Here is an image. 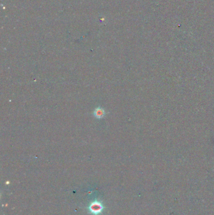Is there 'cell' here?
<instances>
[{
    "label": "cell",
    "mask_w": 214,
    "mask_h": 215,
    "mask_svg": "<svg viewBox=\"0 0 214 215\" xmlns=\"http://www.w3.org/2000/svg\"><path fill=\"white\" fill-rule=\"evenodd\" d=\"M104 209V206L101 202L95 201L91 203V204L88 207L89 212L93 215H99L100 214L103 209Z\"/></svg>",
    "instance_id": "cell-1"
},
{
    "label": "cell",
    "mask_w": 214,
    "mask_h": 215,
    "mask_svg": "<svg viewBox=\"0 0 214 215\" xmlns=\"http://www.w3.org/2000/svg\"><path fill=\"white\" fill-rule=\"evenodd\" d=\"M106 112L102 108H96L94 111V115L96 118L101 119L102 118L105 116Z\"/></svg>",
    "instance_id": "cell-2"
}]
</instances>
